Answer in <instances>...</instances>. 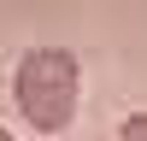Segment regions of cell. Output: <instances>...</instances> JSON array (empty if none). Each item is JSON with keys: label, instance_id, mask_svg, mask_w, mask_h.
<instances>
[{"label": "cell", "instance_id": "obj_3", "mask_svg": "<svg viewBox=\"0 0 147 141\" xmlns=\"http://www.w3.org/2000/svg\"><path fill=\"white\" fill-rule=\"evenodd\" d=\"M0 141H18V135H6V129H0Z\"/></svg>", "mask_w": 147, "mask_h": 141}, {"label": "cell", "instance_id": "obj_2", "mask_svg": "<svg viewBox=\"0 0 147 141\" xmlns=\"http://www.w3.org/2000/svg\"><path fill=\"white\" fill-rule=\"evenodd\" d=\"M118 141H147V112H136L124 129H118Z\"/></svg>", "mask_w": 147, "mask_h": 141}, {"label": "cell", "instance_id": "obj_1", "mask_svg": "<svg viewBox=\"0 0 147 141\" xmlns=\"http://www.w3.org/2000/svg\"><path fill=\"white\" fill-rule=\"evenodd\" d=\"M12 100H18V117L41 135H59V129L77 124L82 106V65L65 47H30L18 59V77H12Z\"/></svg>", "mask_w": 147, "mask_h": 141}]
</instances>
